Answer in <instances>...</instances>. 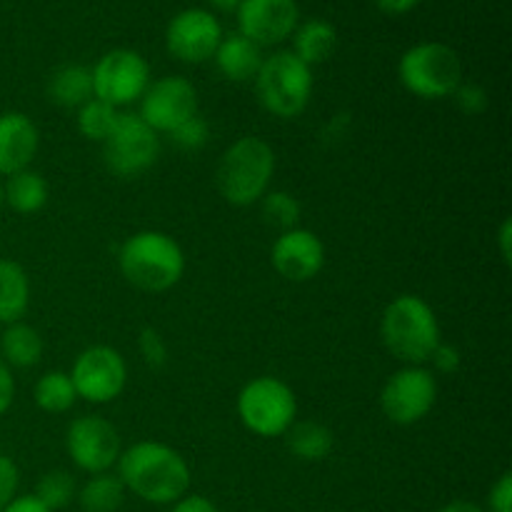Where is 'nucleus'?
Segmentation results:
<instances>
[{
	"label": "nucleus",
	"mask_w": 512,
	"mask_h": 512,
	"mask_svg": "<svg viewBox=\"0 0 512 512\" xmlns=\"http://www.w3.org/2000/svg\"><path fill=\"white\" fill-rule=\"evenodd\" d=\"M30 308V278L15 260L0 258V325L23 320Z\"/></svg>",
	"instance_id": "nucleus-20"
},
{
	"label": "nucleus",
	"mask_w": 512,
	"mask_h": 512,
	"mask_svg": "<svg viewBox=\"0 0 512 512\" xmlns=\"http://www.w3.org/2000/svg\"><path fill=\"white\" fill-rule=\"evenodd\" d=\"M160 148V135L138 113H120L113 133L103 143V163L115 178L133 180L158 163Z\"/></svg>",
	"instance_id": "nucleus-8"
},
{
	"label": "nucleus",
	"mask_w": 512,
	"mask_h": 512,
	"mask_svg": "<svg viewBox=\"0 0 512 512\" xmlns=\"http://www.w3.org/2000/svg\"><path fill=\"white\" fill-rule=\"evenodd\" d=\"M65 453L70 463L83 473H110L118 465L123 443L118 428L108 418L80 415L65 430Z\"/></svg>",
	"instance_id": "nucleus-12"
},
{
	"label": "nucleus",
	"mask_w": 512,
	"mask_h": 512,
	"mask_svg": "<svg viewBox=\"0 0 512 512\" xmlns=\"http://www.w3.org/2000/svg\"><path fill=\"white\" fill-rule=\"evenodd\" d=\"M48 98L55 105L68 110H78L80 105L93 98V78L85 65H63L48 80Z\"/></svg>",
	"instance_id": "nucleus-24"
},
{
	"label": "nucleus",
	"mask_w": 512,
	"mask_h": 512,
	"mask_svg": "<svg viewBox=\"0 0 512 512\" xmlns=\"http://www.w3.org/2000/svg\"><path fill=\"white\" fill-rule=\"evenodd\" d=\"M380 340L403 365H425L443 343L433 305L413 293L393 298L380 315Z\"/></svg>",
	"instance_id": "nucleus-2"
},
{
	"label": "nucleus",
	"mask_w": 512,
	"mask_h": 512,
	"mask_svg": "<svg viewBox=\"0 0 512 512\" xmlns=\"http://www.w3.org/2000/svg\"><path fill=\"white\" fill-rule=\"evenodd\" d=\"M120 113L123 110L113 108V105L103 103L98 98H90L88 103L80 105L78 115H75V123H78V130L83 138L93 140V143H105L110 133H113L115 123H118Z\"/></svg>",
	"instance_id": "nucleus-27"
},
{
	"label": "nucleus",
	"mask_w": 512,
	"mask_h": 512,
	"mask_svg": "<svg viewBox=\"0 0 512 512\" xmlns=\"http://www.w3.org/2000/svg\"><path fill=\"white\" fill-rule=\"evenodd\" d=\"M93 78V98L123 110L140 103L150 85V65L138 50L115 48L100 55L98 63L90 68Z\"/></svg>",
	"instance_id": "nucleus-9"
},
{
	"label": "nucleus",
	"mask_w": 512,
	"mask_h": 512,
	"mask_svg": "<svg viewBox=\"0 0 512 512\" xmlns=\"http://www.w3.org/2000/svg\"><path fill=\"white\" fill-rule=\"evenodd\" d=\"M235 15L238 33L260 48L285 43L300 23L298 0H240Z\"/></svg>",
	"instance_id": "nucleus-15"
},
{
	"label": "nucleus",
	"mask_w": 512,
	"mask_h": 512,
	"mask_svg": "<svg viewBox=\"0 0 512 512\" xmlns=\"http://www.w3.org/2000/svg\"><path fill=\"white\" fill-rule=\"evenodd\" d=\"M290 38H293V50L290 53L303 60L308 68L325 63L335 53V45H338V33H335L333 23L323 18L298 23V28H295Z\"/></svg>",
	"instance_id": "nucleus-22"
},
{
	"label": "nucleus",
	"mask_w": 512,
	"mask_h": 512,
	"mask_svg": "<svg viewBox=\"0 0 512 512\" xmlns=\"http://www.w3.org/2000/svg\"><path fill=\"white\" fill-rule=\"evenodd\" d=\"M438 403V380L425 365H403L385 380L380 390V410L395 425L420 423Z\"/></svg>",
	"instance_id": "nucleus-10"
},
{
	"label": "nucleus",
	"mask_w": 512,
	"mask_h": 512,
	"mask_svg": "<svg viewBox=\"0 0 512 512\" xmlns=\"http://www.w3.org/2000/svg\"><path fill=\"white\" fill-rule=\"evenodd\" d=\"M373 3L388 15H405L413 8H418L420 0H373Z\"/></svg>",
	"instance_id": "nucleus-40"
},
{
	"label": "nucleus",
	"mask_w": 512,
	"mask_h": 512,
	"mask_svg": "<svg viewBox=\"0 0 512 512\" xmlns=\"http://www.w3.org/2000/svg\"><path fill=\"white\" fill-rule=\"evenodd\" d=\"M253 83L265 113L280 120L300 118L313 98V68L290 50H278L263 58Z\"/></svg>",
	"instance_id": "nucleus-5"
},
{
	"label": "nucleus",
	"mask_w": 512,
	"mask_h": 512,
	"mask_svg": "<svg viewBox=\"0 0 512 512\" xmlns=\"http://www.w3.org/2000/svg\"><path fill=\"white\" fill-rule=\"evenodd\" d=\"M438 512H485L478 503H470V500H453V503L443 505Z\"/></svg>",
	"instance_id": "nucleus-41"
},
{
	"label": "nucleus",
	"mask_w": 512,
	"mask_h": 512,
	"mask_svg": "<svg viewBox=\"0 0 512 512\" xmlns=\"http://www.w3.org/2000/svg\"><path fill=\"white\" fill-rule=\"evenodd\" d=\"M260 215H263L265 223L285 233V230L300 228L303 205L288 190H268L263 200H260Z\"/></svg>",
	"instance_id": "nucleus-28"
},
{
	"label": "nucleus",
	"mask_w": 512,
	"mask_h": 512,
	"mask_svg": "<svg viewBox=\"0 0 512 512\" xmlns=\"http://www.w3.org/2000/svg\"><path fill=\"white\" fill-rule=\"evenodd\" d=\"M70 380L78 400L90 405H108L123 395L128 385V365L120 350L110 345H90L80 350L70 368Z\"/></svg>",
	"instance_id": "nucleus-11"
},
{
	"label": "nucleus",
	"mask_w": 512,
	"mask_h": 512,
	"mask_svg": "<svg viewBox=\"0 0 512 512\" xmlns=\"http://www.w3.org/2000/svg\"><path fill=\"white\" fill-rule=\"evenodd\" d=\"M270 263L280 278L290 283H308L318 278L325 265V245L313 230L293 228L275 238Z\"/></svg>",
	"instance_id": "nucleus-16"
},
{
	"label": "nucleus",
	"mask_w": 512,
	"mask_h": 512,
	"mask_svg": "<svg viewBox=\"0 0 512 512\" xmlns=\"http://www.w3.org/2000/svg\"><path fill=\"white\" fill-rule=\"evenodd\" d=\"M223 40V25L213 10L188 8L173 15L165 28V48L175 60L188 65H200L213 60Z\"/></svg>",
	"instance_id": "nucleus-14"
},
{
	"label": "nucleus",
	"mask_w": 512,
	"mask_h": 512,
	"mask_svg": "<svg viewBox=\"0 0 512 512\" xmlns=\"http://www.w3.org/2000/svg\"><path fill=\"white\" fill-rule=\"evenodd\" d=\"M125 495H128V490L120 483L118 475L98 473L85 480L75 498H78L83 512H118L123 508Z\"/></svg>",
	"instance_id": "nucleus-25"
},
{
	"label": "nucleus",
	"mask_w": 512,
	"mask_h": 512,
	"mask_svg": "<svg viewBox=\"0 0 512 512\" xmlns=\"http://www.w3.org/2000/svg\"><path fill=\"white\" fill-rule=\"evenodd\" d=\"M3 180H0V210H3Z\"/></svg>",
	"instance_id": "nucleus-43"
},
{
	"label": "nucleus",
	"mask_w": 512,
	"mask_h": 512,
	"mask_svg": "<svg viewBox=\"0 0 512 512\" xmlns=\"http://www.w3.org/2000/svg\"><path fill=\"white\" fill-rule=\"evenodd\" d=\"M170 140L178 145L180 150H188V153H195V150H203L210 140V125L203 115H193L190 120H185L183 125L170 133Z\"/></svg>",
	"instance_id": "nucleus-30"
},
{
	"label": "nucleus",
	"mask_w": 512,
	"mask_h": 512,
	"mask_svg": "<svg viewBox=\"0 0 512 512\" xmlns=\"http://www.w3.org/2000/svg\"><path fill=\"white\" fill-rule=\"evenodd\" d=\"M0 512H50L35 495H15Z\"/></svg>",
	"instance_id": "nucleus-38"
},
{
	"label": "nucleus",
	"mask_w": 512,
	"mask_h": 512,
	"mask_svg": "<svg viewBox=\"0 0 512 512\" xmlns=\"http://www.w3.org/2000/svg\"><path fill=\"white\" fill-rule=\"evenodd\" d=\"M33 400L43 413L60 415L73 410V405L78 403V393L73 388V380L65 370H50L38 378L33 388Z\"/></svg>",
	"instance_id": "nucleus-26"
},
{
	"label": "nucleus",
	"mask_w": 512,
	"mask_h": 512,
	"mask_svg": "<svg viewBox=\"0 0 512 512\" xmlns=\"http://www.w3.org/2000/svg\"><path fill=\"white\" fill-rule=\"evenodd\" d=\"M40 148V130L20 110L0 113V178L28 170Z\"/></svg>",
	"instance_id": "nucleus-17"
},
{
	"label": "nucleus",
	"mask_w": 512,
	"mask_h": 512,
	"mask_svg": "<svg viewBox=\"0 0 512 512\" xmlns=\"http://www.w3.org/2000/svg\"><path fill=\"white\" fill-rule=\"evenodd\" d=\"M43 350V335L33 325L23 323V320L5 325V330L0 333V358L10 370H28L38 365L43 360Z\"/></svg>",
	"instance_id": "nucleus-19"
},
{
	"label": "nucleus",
	"mask_w": 512,
	"mask_h": 512,
	"mask_svg": "<svg viewBox=\"0 0 512 512\" xmlns=\"http://www.w3.org/2000/svg\"><path fill=\"white\" fill-rule=\"evenodd\" d=\"M205 3H208L210 8L220 10V13H235L240 5V0H205Z\"/></svg>",
	"instance_id": "nucleus-42"
},
{
	"label": "nucleus",
	"mask_w": 512,
	"mask_h": 512,
	"mask_svg": "<svg viewBox=\"0 0 512 512\" xmlns=\"http://www.w3.org/2000/svg\"><path fill=\"white\" fill-rule=\"evenodd\" d=\"M198 90L185 75H165L150 80L140 98L138 115L158 135H170L178 125L198 115Z\"/></svg>",
	"instance_id": "nucleus-13"
},
{
	"label": "nucleus",
	"mask_w": 512,
	"mask_h": 512,
	"mask_svg": "<svg viewBox=\"0 0 512 512\" xmlns=\"http://www.w3.org/2000/svg\"><path fill=\"white\" fill-rule=\"evenodd\" d=\"M170 512H220L218 505L213 503V500L203 498V495H185V498H180L178 503H173V508Z\"/></svg>",
	"instance_id": "nucleus-37"
},
{
	"label": "nucleus",
	"mask_w": 512,
	"mask_h": 512,
	"mask_svg": "<svg viewBox=\"0 0 512 512\" xmlns=\"http://www.w3.org/2000/svg\"><path fill=\"white\" fill-rule=\"evenodd\" d=\"M453 98H455V103H458V108L463 110L465 115H470V118H475V115H483L490 105L488 93H485L483 85H478V83H460L458 90L453 93Z\"/></svg>",
	"instance_id": "nucleus-32"
},
{
	"label": "nucleus",
	"mask_w": 512,
	"mask_h": 512,
	"mask_svg": "<svg viewBox=\"0 0 512 512\" xmlns=\"http://www.w3.org/2000/svg\"><path fill=\"white\" fill-rule=\"evenodd\" d=\"M20 485V470L13 463V458L0 453V510L18 495Z\"/></svg>",
	"instance_id": "nucleus-33"
},
{
	"label": "nucleus",
	"mask_w": 512,
	"mask_h": 512,
	"mask_svg": "<svg viewBox=\"0 0 512 512\" xmlns=\"http://www.w3.org/2000/svg\"><path fill=\"white\" fill-rule=\"evenodd\" d=\"M400 85L420 100L453 98L463 83V60L440 40H425L400 55L398 63Z\"/></svg>",
	"instance_id": "nucleus-6"
},
{
	"label": "nucleus",
	"mask_w": 512,
	"mask_h": 512,
	"mask_svg": "<svg viewBox=\"0 0 512 512\" xmlns=\"http://www.w3.org/2000/svg\"><path fill=\"white\" fill-rule=\"evenodd\" d=\"M263 58V48L240 33L223 35L213 55L220 75L230 83H250V80H255L260 65H263Z\"/></svg>",
	"instance_id": "nucleus-18"
},
{
	"label": "nucleus",
	"mask_w": 512,
	"mask_h": 512,
	"mask_svg": "<svg viewBox=\"0 0 512 512\" xmlns=\"http://www.w3.org/2000/svg\"><path fill=\"white\" fill-rule=\"evenodd\" d=\"M495 240H498L500 258H503L505 265H510V260H512V220L510 218H505L503 223H500Z\"/></svg>",
	"instance_id": "nucleus-39"
},
{
	"label": "nucleus",
	"mask_w": 512,
	"mask_h": 512,
	"mask_svg": "<svg viewBox=\"0 0 512 512\" xmlns=\"http://www.w3.org/2000/svg\"><path fill=\"white\" fill-rule=\"evenodd\" d=\"M275 175V150L258 135H243L220 155L215 183L225 203L250 208L270 190Z\"/></svg>",
	"instance_id": "nucleus-4"
},
{
	"label": "nucleus",
	"mask_w": 512,
	"mask_h": 512,
	"mask_svg": "<svg viewBox=\"0 0 512 512\" xmlns=\"http://www.w3.org/2000/svg\"><path fill=\"white\" fill-rule=\"evenodd\" d=\"M115 468L125 490L143 503L173 505L190 490L188 460L158 440H140L125 448Z\"/></svg>",
	"instance_id": "nucleus-1"
},
{
	"label": "nucleus",
	"mask_w": 512,
	"mask_h": 512,
	"mask_svg": "<svg viewBox=\"0 0 512 512\" xmlns=\"http://www.w3.org/2000/svg\"><path fill=\"white\" fill-rule=\"evenodd\" d=\"M138 350L140 358L148 368L160 370L168 363V343H165L163 333L155 328H143L138 333Z\"/></svg>",
	"instance_id": "nucleus-31"
},
{
	"label": "nucleus",
	"mask_w": 512,
	"mask_h": 512,
	"mask_svg": "<svg viewBox=\"0 0 512 512\" xmlns=\"http://www.w3.org/2000/svg\"><path fill=\"white\" fill-rule=\"evenodd\" d=\"M50 188L38 170L28 168L3 180V203L20 215H33L48 205Z\"/></svg>",
	"instance_id": "nucleus-21"
},
{
	"label": "nucleus",
	"mask_w": 512,
	"mask_h": 512,
	"mask_svg": "<svg viewBox=\"0 0 512 512\" xmlns=\"http://www.w3.org/2000/svg\"><path fill=\"white\" fill-rule=\"evenodd\" d=\"M33 495L50 512L63 510L68 508L75 500V495H78V483H75L73 473H68V470H50V473L40 475Z\"/></svg>",
	"instance_id": "nucleus-29"
},
{
	"label": "nucleus",
	"mask_w": 512,
	"mask_h": 512,
	"mask_svg": "<svg viewBox=\"0 0 512 512\" xmlns=\"http://www.w3.org/2000/svg\"><path fill=\"white\" fill-rule=\"evenodd\" d=\"M13 400H15V378H13V370L3 363L0 358V418L13 408Z\"/></svg>",
	"instance_id": "nucleus-36"
},
{
	"label": "nucleus",
	"mask_w": 512,
	"mask_h": 512,
	"mask_svg": "<svg viewBox=\"0 0 512 512\" xmlns=\"http://www.w3.org/2000/svg\"><path fill=\"white\" fill-rule=\"evenodd\" d=\"M283 438L293 458L303 460V463H320L335 448L333 430L318 420H295Z\"/></svg>",
	"instance_id": "nucleus-23"
},
{
	"label": "nucleus",
	"mask_w": 512,
	"mask_h": 512,
	"mask_svg": "<svg viewBox=\"0 0 512 512\" xmlns=\"http://www.w3.org/2000/svg\"><path fill=\"white\" fill-rule=\"evenodd\" d=\"M118 268L133 288L143 293H165L183 278L185 253L173 235L163 230H140L120 245Z\"/></svg>",
	"instance_id": "nucleus-3"
},
{
	"label": "nucleus",
	"mask_w": 512,
	"mask_h": 512,
	"mask_svg": "<svg viewBox=\"0 0 512 512\" xmlns=\"http://www.w3.org/2000/svg\"><path fill=\"white\" fill-rule=\"evenodd\" d=\"M235 410L243 428L258 438H283L298 420V398L285 380L260 375L243 385Z\"/></svg>",
	"instance_id": "nucleus-7"
},
{
	"label": "nucleus",
	"mask_w": 512,
	"mask_h": 512,
	"mask_svg": "<svg viewBox=\"0 0 512 512\" xmlns=\"http://www.w3.org/2000/svg\"><path fill=\"white\" fill-rule=\"evenodd\" d=\"M485 512H512V473L500 475L488 493V510Z\"/></svg>",
	"instance_id": "nucleus-34"
},
{
	"label": "nucleus",
	"mask_w": 512,
	"mask_h": 512,
	"mask_svg": "<svg viewBox=\"0 0 512 512\" xmlns=\"http://www.w3.org/2000/svg\"><path fill=\"white\" fill-rule=\"evenodd\" d=\"M428 363H433L435 373L453 375V373H458L460 365H463V355H460V350L455 348V345L440 343L438 348L433 350V355H430Z\"/></svg>",
	"instance_id": "nucleus-35"
}]
</instances>
